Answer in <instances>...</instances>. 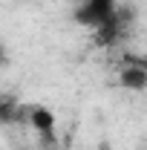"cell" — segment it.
<instances>
[{
    "label": "cell",
    "mask_w": 147,
    "mask_h": 150,
    "mask_svg": "<svg viewBox=\"0 0 147 150\" xmlns=\"http://www.w3.org/2000/svg\"><path fill=\"white\" fill-rule=\"evenodd\" d=\"M29 124L40 136H52L55 133V112L49 110V107H32L29 110Z\"/></svg>",
    "instance_id": "obj_3"
},
{
    "label": "cell",
    "mask_w": 147,
    "mask_h": 150,
    "mask_svg": "<svg viewBox=\"0 0 147 150\" xmlns=\"http://www.w3.org/2000/svg\"><path fill=\"white\" fill-rule=\"evenodd\" d=\"M118 84L124 90H133V93H141L147 90V69L141 61H127L121 69H118Z\"/></svg>",
    "instance_id": "obj_2"
},
{
    "label": "cell",
    "mask_w": 147,
    "mask_h": 150,
    "mask_svg": "<svg viewBox=\"0 0 147 150\" xmlns=\"http://www.w3.org/2000/svg\"><path fill=\"white\" fill-rule=\"evenodd\" d=\"M141 64H144V69H147V58H144V61H141Z\"/></svg>",
    "instance_id": "obj_5"
},
{
    "label": "cell",
    "mask_w": 147,
    "mask_h": 150,
    "mask_svg": "<svg viewBox=\"0 0 147 150\" xmlns=\"http://www.w3.org/2000/svg\"><path fill=\"white\" fill-rule=\"evenodd\" d=\"M66 3H78V0H66Z\"/></svg>",
    "instance_id": "obj_6"
},
{
    "label": "cell",
    "mask_w": 147,
    "mask_h": 150,
    "mask_svg": "<svg viewBox=\"0 0 147 150\" xmlns=\"http://www.w3.org/2000/svg\"><path fill=\"white\" fill-rule=\"evenodd\" d=\"M115 20V0H78L75 23L87 29H107Z\"/></svg>",
    "instance_id": "obj_1"
},
{
    "label": "cell",
    "mask_w": 147,
    "mask_h": 150,
    "mask_svg": "<svg viewBox=\"0 0 147 150\" xmlns=\"http://www.w3.org/2000/svg\"><path fill=\"white\" fill-rule=\"evenodd\" d=\"M3 61H6V46L0 43V67H3Z\"/></svg>",
    "instance_id": "obj_4"
}]
</instances>
